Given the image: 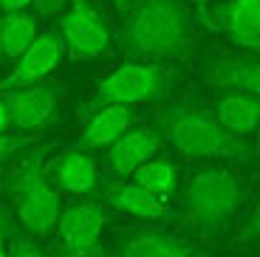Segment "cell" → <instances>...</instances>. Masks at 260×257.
<instances>
[{
	"label": "cell",
	"mask_w": 260,
	"mask_h": 257,
	"mask_svg": "<svg viewBox=\"0 0 260 257\" xmlns=\"http://www.w3.org/2000/svg\"><path fill=\"white\" fill-rule=\"evenodd\" d=\"M192 20L181 0H133L122 28V51L136 62L187 54Z\"/></svg>",
	"instance_id": "1"
},
{
	"label": "cell",
	"mask_w": 260,
	"mask_h": 257,
	"mask_svg": "<svg viewBox=\"0 0 260 257\" xmlns=\"http://www.w3.org/2000/svg\"><path fill=\"white\" fill-rule=\"evenodd\" d=\"M158 133L167 139L178 153L195 158H226L252 164L254 150L246 139L232 136L215 122V116L192 105H170L156 116Z\"/></svg>",
	"instance_id": "2"
},
{
	"label": "cell",
	"mask_w": 260,
	"mask_h": 257,
	"mask_svg": "<svg viewBox=\"0 0 260 257\" xmlns=\"http://www.w3.org/2000/svg\"><path fill=\"white\" fill-rule=\"evenodd\" d=\"M243 198L241 181L226 170H204L189 181L184 192V206L195 226L207 235L226 229V223L235 218L238 204Z\"/></svg>",
	"instance_id": "3"
},
{
	"label": "cell",
	"mask_w": 260,
	"mask_h": 257,
	"mask_svg": "<svg viewBox=\"0 0 260 257\" xmlns=\"http://www.w3.org/2000/svg\"><path fill=\"white\" fill-rule=\"evenodd\" d=\"M46 153L48 150H37L23 164V170L17 173V178L12 184V192L17 198L20 223L31 235H48L59 218V198L57 189L51 186V178H48Z\"/></svg>",
	"instance_id": "4"
},
{
	"label": "cell",
	"mask_w": 260,
	"mask_h": 257,
	"mask_svg": "<svg viewBox=\"0 0 260 257\" xmlns=\"http://www.w3.org/2000/svg\"><path fill=\"white\" fill-rule=\"evenodd\" d=\"M164 88H167L164 68L150 62H127L122 68H116L108 79H102L96 99H93V110L108 108V105L130 108L136 102H150L158 93H164Z\"/></svg>",
	"instance_id": "5"
},
{
	"label": "cell",
	"mask_w": 260,
	"mask_h": 257,
	"mask_svg": "<svg viewBox=\"0 0 260 257\" xmlns=\"http://www.w3.org/2000/svg\"><path fill=\"white\" fill-rule=\"evenodd\" d=\"M62 45L74 59H93L108 54L111 48V31L105 26L102 14L88 0H74L71 9L62 17Z\"/></svg>",
	"instance_id": "6"
},
{
	"label": "cell",
	"mask_w": 260,
	"mask_h": 257,
	"mask_svg": "<svg viewBox=\"0 0 260 257\" xmlns=\"http://www.w3.org/2000/svg\"><path fill=\"white\" fill-rule=\"evenodd\" d=\"M102 226L105 212L96 204H74L68 209H59L57 235L65 257H96Z\"/></svg>",
	"instance_id": "7"
},
{
	"label": "cell",
	"mask_w": 260,
	"mask_h": 257,
	"mask_svg": "<svg viewBox=\"0 0 260 257\" xmlns=\"http://www.w3.org/2000/svg\"><path fill=\"white\" fill-rule=\"evenodd\" d=\"M62 51H65V45L59 40V34H54V31L37 34L34 43L17 57V65L0 79V93L28 88V85H40L59 65Z\"/></svg>",
	"instance_id": "8"
},
{
	"label": "cell",
	"mask_w": 260,
	"mask_h": 257,
	"mask_svg": "<svg viewBox=\"0 0 260 257\" xmlns=\"http://www.w3.org/2000/svg\"><path fill=\"white\" fill-rule=\"evenodd\" d=\"M9 110V124L20 130H37L48 122L57 110V102L62 97V85H28V88L20 90H9V93H0Z\"/></svg>",
	"instance_id": "9"
},
{
	"label": "cell",
	"mask_w": 260,
	"mask_h": 257,
	"mask_svg": "<svg viewBox=\"0 0 260 257\" xmlns=\"http://www.w3.org/2000/svg\"><path fill=\"white\" fill-rule=\"evenodd\" d=\"M204 79L226 93H254L260 90V65L254 57H221L204 65Z\"/></svg>",
	"instance_id": "10"
},
{
	"label": "cell",
	"mask_w": 260,
	"mask_h": 257,
	"mask_svg": "<svg viewBox=\"0 0 260 257\" xmlns=\"http://www.w3.org/2000/svg\"><path fill=\"white\" fill-rule=\"evenodd\" d=\"M215 20L238 48H260V0H229L215 9Z\"/></svg>",
	"instance_id": "11"
},
{
	"label": "cell",
	"mask_w": 260,
	"mask_h": 257,
	"mask_svg": "<svg viewBox=\"0 0 260 257\" xmlns=\"http://www.w3.org/2000/svg\"><path fill=\"white\" fill-rule=\"evenodd\" d=\"M161 147V136L150 127H136L127 130L124 136H119L116 142L111 144L108 153V164L113 173L119 175H130L142 167L144 161H150Z\"/></svg>",
	"instance_id": "12"
},
{
	"label": "cell",
	"mask_w": 260,
	"mask_h": 257,
	"mask_svg": "<svg viewBox=\"0 0 260 257\" xmlns=\"http://www.w3.org/2000/svg\"><path fill=\"white\" fill-rule=\"evenodd\" d=\"M130 108L122 105H108V108L93 110L91 122L85 124L82 136H79L77 150H99V147H111L119 136H124L130 130Z\"/></svg>",
	"instance_id": "13"
},
{
	"label": "cell",
	"mask_w": 260,
	"mask_h": 257,
	"mask_svg": "<svg viewBox=\"0 0 260 257\" xmlns=\"http://www.w3.org/2000/svg\"><path fill=\"white\" fill-rule=\"evenodd\" d=\"M105 195L116 209L133 215V218H142V220H158L170 212L167 204L158 198H153L150 192H144L139 184L133 181H108L105 184Z\"/></svg>",
	"instance_id": "14"
},
{
	"label": "cell",
	"mask_w": 260,
	"mask_h": 257,
	"mask_svg": "<svg viewBox=\"0 0 260 257\" xmlns=\"http://www.w3.org/2000/svg\"><path fill=\"white\" fill-rule=\"evenodd\" d=\"M260 99L254 93H223L215 105V122L232 136H246L257 127Z\"/></svg>",
	"instance_id": "15"
},
{
	"label": "cell",
	"mask_w": 260,
	"mask_h": 257,
	"mask_svg": "<svg viewBox=\"0 0 260 257\" xmlns=\"http://www.w3.org/2000/svg\"><path fill=\"white\" fill-rule=\"evenodd\" d=\"M51 181L65 189V192L74 195H85L96 189V167L93 161L82 153V150H68V153L59 155V161L54 164Z\"/></svg>",
	"instance_id": "16"
},
{
	"label": "cell",
	"mask_w": 260,
	"mask_h": 257,
	"mask_svg": "<svg viewBox=\"0 0 260 257\" xmlns=\"http://www.w3.org/2000/svg\"><path fill=\"white\" fill-rule=\"evenodd\" d=\"M119 257H198L192 246L164 232H139L124 240Z\"/></svg>",
	"instance_id": "17"
},
{
	"label": "cell",
	"mask_w": 260,
	"mask_h": 257,
	"mask_svg": "<svg viewBox=\"0 0 260 257\" xmlns=\"http://www.w3.org/2000/svg\"><path fill=\"white\" fill-rule=\"evenodd\" d=\"M37 37V20L26 12H9L0 17V45H3V57L17 59Z\"/></svg>",
	"instance_id": "18"
},
{
	"label": "cell",
	"mask_w": 260,
	"mask_h": 257,
	"mask_svg": "<svg viewBox=\"0 0 260 257\" xmlns=\"http://www.w3.org/2000/svg\"><path fill=\"white\" fill-rule=\"evenodd\" d=\"M133 184H139L144 192H150L153 198L167 204V198L178 186V170L176 164H170L164 158H150L133 173Z\"/></svg>",
	"instance_id": "19"
},
{
	"label": "cell",
	"mask_w": 260,
	"mask_h": 257,
	"mask_svg": "<svg viewBox=\"0 0 260 257\" xmlns=\"http://www.w3.org/2000/svg\"><path fill=\"white\" fill-rule=\"evenodd\" d=\"M31 144V136H9V133H0V161L9 158V155L20 153L23 147H28Z\"/></svg>",
	"instance_id": "20"
},
{
	"label": "cell",
	"mask_w": 260,
	"mask_h": 257,
	"mask_svg": "<svg viewBox=\"0 0 260 257\" xmlns=\"http://www.w3.org/2000/svg\"><path fill=\"white\" fill-rule=\"evenodd\" d=\"M34 3V9H37L40 14H59L65 9V3H68V0H31Z\"/></svg>",
	"instance_id": "21"
},
{
	"label": "cell",
	"mask_w": 260,
	"mask_h": 257,
	"mask_svg": "<svg viewBox=\"0 0 260 257\" xmlns=\"http://www.w3.org/2000/svg\"><path fill=\"white\" fill-rule=\"evenodd\" d=\"M9 257H46V254H43V251H40L37 246L23 243V240H20V243H14V249L9 251Z\"/></svg>",
	"instance_id": "22"
},
{
	"label": "cell",
	"mask_w": 260,
	"mask_h": 257,
	"mask_svg": "<svg viewBox=\"0 0 260 257\" xmlns=\"http://www.w3.org/2000/svg\"><path fill=\"white\" fill-rule=\"evenodd\" d=\"M28 3H31V0H0V9H3L6 14L9 12H23Z\"/></svg>",
	"instance_id": "23"
},
{
	"label": "cell",
	"mask_w": 260,
	"mask_h": 257,
	"mask_svg": "<svg viewBox=\"0 0 260 257\" xmlns=\"http://www.w3.org/2000/svg\"><path fill=\"white\" fill-rule=\"evenodd\" d=\"M6 127H9V110H6L3 97H0V133H6Z\"/></svg>",
	"instance_id": "24"
},
{
	"label": "cell",
	"mask_w": 260,
	"mask_h": 257,
	"mask_svg": "<svg viewBox=\"0 0 260 257\" xmlns=\"http://www.w3.org/2000/svg\"><path fill=\"white\" fill-rule=\"evenodd\" d=\"M192 3H195V9H198V14L207 17V0H192Z\"/></svg>",
	"instance_id": "25"
},
{
	"label": "cell",
	"mask_w": 260,
	"mask_h": 257,
	"mask_svg": "<svg viewBox=\"0 0 260 257\" xmlns=\"http://www.w3.org/2000/svg\"><path fill=\"white\" fill-rule=\"evenodd\" d=\"M0 257H9V249H6V240H3V232H0Z\"/></svg>",
	"instance_id": "26"
},
{
	"label": "cell",
	"mask_w": 260,
	"mask_h": 257,
	"mask_svg": "<svg viewBox=\"0 0 260 257\" xmlns=\"http://www.w3.org/2000/svg\"><path fill=\"white\" fill-rule=\"evenodd\" d=\"M111 3H113V6H119V9H127L133 0H111Z\"/></svg>",
	"instance_id": "27"
},
{
	"label": "cell",
	"mask_w": 260,
	"mask_h": 257,
	"mask_svg": "<svg viewBox=\"0 0 260 257\" xmlns=\"http://www.w3.org/2000/svg\"><path fill=\"white\" fill-rule=\"evenodd\" d=\"M0 57H3V45H0Z\"/></svg>",
	"instance_id": "28"
}]
</instances>
